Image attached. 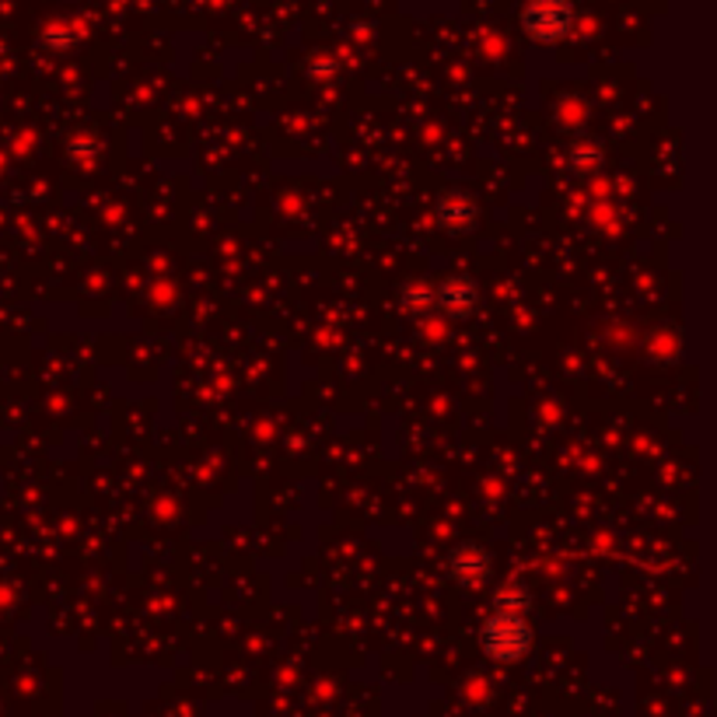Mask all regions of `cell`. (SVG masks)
<instances>
[{"mask_svg":"<svg viewBox=\"0 0 717 717\" xmlns=\"http://www.w3.org/2000/svg\"><path fill=\"white\" fill-rule=\"evenodd\" d=\"M480 644L484 655L497 665H518L525 655L536 648V630L525 619V613H505L490 609V616L480 627Z\"/></svg>","mask_w":717,"mask_h":717,"instance_id":"1","label":"cell"},{"mask_svg":"<svg viewBox=\"0 0 717 717\" xmlns=\"http://www.w3.org/2000/svg\"><path fill=\"white\" fill-rule=\"evenodd\" d=\"M480 221V207H476L466 193H448L438 200V225L451 235H466Z\"/></svg>","mask_w":717,"mask_h":717,"instance_id":"5","label":"cell"},{"mask_svg":"<svg viewBox=\"0 0 717 717\" xmlns=\"http://www.w3.org/2000/svg\"><path fill=\"white\" fill-rule=\"evenodd\" d=\"M484 295L469 277H445L435 280V312L448 319H469L480 308Z\"/></svg>","mask_w":717,"mask_h":717,"instance_id":"3","label":"cell"},{"mask_svg":"<svg viewBox=\"0 0 717 717\" xmlns=\"http://www.w3.org/2000/svg\"><path fill=\"white\" fill-rule=\"evenodd\" d=\"M399 298H402V308H406V312H420V316L435 312V283H427V280H420V283H406Z\"/></svg>","mask_w":717,"mask_h":717,"instance_id":"7","label":"cell"},{"mask_svg":"<svg viewBox=\"0 0 717 717\" xmlns=\"http://www.w3.org/2000/svg\"><path fill=\"white\" fill-rule=\"evenodd\" d=\"M606 165V151H603V143H595V140H574L570 143V151H567V169L578 176V179H588L595 176Z\"/></svg>","mask_w":717,"mask_h":717,"instance_id":"6","label":"cell"},{"mask_svg":"<svg viewBox=\"0 0 717 717\" xmlns=\"http://www.w3.org/2000/svg\"><path fill=\"white\" fill-rule=\"evenodd\" d=\"M521 29L536 42H560L574 29V4L570 0H532L521 11Z\"/></svg>","mask_w":717,"mask_h":717,"instance_id":"2","label":"cell"},{"mask_svg":"<svg viewBox=\"0 0 717 717\" xmlns=\"http://www.w3.org/2000/svg\"><path fill=\"white\" fill-rule=\"evenodd\" d=\"M494 560L480 542H462L448 554V574L456 578L462 588H480L490 581Z\"/></svg>","mask_w":717,"mask_h":717,"instance_id":"4","label":"cell"},{"mask_svg":"<svg viewBox=\"0 0 717 717\" xmlns=\"http://www.w3.org/2000/svg\"><path fill=\"white\" fill-rule=\"evenodd\" d=\"M532 599L525 595L518 585H505L497 595H494V606L490 609H505V613H529Z\"/></svg>","mask_w":717,"mask_h":717,"instance_id":"8","label":"cell"}]
</instances>
